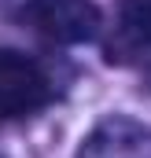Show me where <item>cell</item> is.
I'll list each match as a JSON object with an SVG mask.
<instances>
[{
  "instance_id": "obj_1",
  "label": "cell",
  "mask_w": 151,
  "mask_h": 158,
  "mask_svg": "<svg viewBox=\"0 0 151 158\" xmlns=\"http://www.w3.org/2000/svg\"><path fill=\"white\" fill-rule=\"evenodd\" d=\"M19 15L52 44H88L100 33V7L92 0H22Z\"/></svg>"
},
{
  "instance_id": "obj_2",
  "label": "cell",
  "mask_w": 151,
  "mask_h": 158,
  "mask_svg": "<svg viewBox=\"0 0 151 158\" xmlns=\"http://www.w3.org/2000/svg\"><path fill=\"white\" fill-rule=\"evenodd\" d=\"M52 81L37 63L22 52L0 48V121L30 118L48 107Z\"/></svg>"
},
{
  "instance_id": "obj_3",
  "label": "cell",
  "mask_w": 151,
  "mask_h": 158,
  "mask_svg": "<svg viewBox=\"0 0 151 158\" xmlns=\"http://www.w3.org/2000/svg\"><path fill=\"white\" fill-rule=\"evenodd\" d=\"M103 52L114 66H129L151 81V0H118Z\"/></svg>"
},
{
  "instance_id": "obj_4",
  "label": "cell",
  "mask_w": 151,
  "mask_h": 158,
  "mask_svg": "<svg viewBox=\"0 0 151 158\" xmlns=\"http://www.w3.org/2000/svg\"><path fill=\"white\" fill-rule=\"evenodd\" d=\"M77 158H151V129L136 118L111 114L88 129Z\"/></svg>"
}]
</instances>
